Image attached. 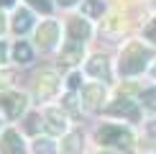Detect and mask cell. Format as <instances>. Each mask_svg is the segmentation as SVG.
<instances>
[{
  "mask_svg": "<svg viewBox=\"0 0 156 154\" xmlns=\"http://www.w3.org/2000/svg\"><path fill=\"white\" fill-rule=\"evenodd\" d=\"M31 5H34V8H38L41 13H51V3L49 0H28Z\"/></svg>",
  "mask_w": 156,
  "mask_h": 154,
  "instance_id": "obj_18",
  "label": "cell"
},
{
  "mask_svg": "<svg viewBox=\"0 0 156 154\" xmlns=\"http://www.w3.org/2000/svg\"><path fill=\"white\" fill-rule=\"evenodd\" d=\"M144 34H146V38H148V41H154V44H156V18L146 26V31H144Z\"/></svg>",
  "mask_w": 156,
  "mask_h": 154,
  "instance_id": "obj_19",
  "label": "cell"
},
{
  "mask_svg": "<svg viewBox=\"0 0 156 154\" xmlns=\"http://www.w3.org/2000/svg\"><path fill=\"white\" fill-rule=\"evenodd\" d=\"M0 108H3L10 118H16V116H21V111L26 108V98H23V95H18V93L3 95V98H0Z\"/></svg>",
  "mask_w": 156,
  "mask_h": 154,
  "instance_id": "obj_3",
  "label": "cell"
},
{
  "mask_svg": "<svg viewBox=\"0 0 156 154\" xmlns=\"http://www.w3.org/2000/svg\"><path fill=\"white\" fill-rule=\"evenodd\" d=\"M148 131H151V134H156V121H151V126H148Z\"/></svg>",
  "mask_w": 156,
  "mask_h": 154,
  "instance_id": "obj_21",
  "label": "cell"
},
{
  "mask_svg": "<svg viewBox=\"0 0 156 154\" xmlns=\"http://www.w3.org/2000/svg\"><path fill=\"white\" fill-rule=\"evenodd\" d=\"M82 59V41H72L67 49H64V62L67 64H74Z\"/></svg>",
  "mask_w": 156,
  "mask_h": 154,
  "instance_id": "obj_11",
  "label": "cell"
},
{
  "mask_svg": "<svg viewBox=\"0 0 156 154\" xmlns=\"http://www.w3.org/2000/svg\"><path fill=\"white\" fill-rule=\"evenodd\" d=\"M82 98L90 103V105H100L102 98H105V87L100 85V82H95V85H87L82 87Z\"/></svg>",
  "mask_w": 156,
  "mask_h": 154,
  "instance_id": "obj_5",
  "label": "cell"
},
{
  "mask_svg": "<svg viewBox=\"0 0 156 154\" xmlns=\"http://www.w3.org/2000/svg\"><path fill=\"white\" fill-rule=\"evenodd\" d=\"M72 3H77V0H62V5H72Z\"/></svg>",
  "mask_w": 156,
  "mask_h": 154,
  "instance_id": "obj_23",
  "label": "cell"
},
{
  "mask_svg": "<svg viewBox=\"0 0 156 154\" xmlns=\"http://www.w3.org/2000/svg\"><path fill=\"white\" fill-rule=\"evenodd\" d=\"M108 113H113V116H126L128 121H138V108H136V103H131L128 98L115 100V105H110Z\"/></svg>",
  "mask_w": 156,
  "mask_h": 154,
  "instance_id": "obj_4",
  "label": "cell"
},
{
  "mask_svg": "<svg viewBox=\"0 0 156 154\" xmlns=\"http://www.w3.org/2000/svg\"><path fill=\"white\" fill-rule=\"evenodd\" d=\"M0 31H3V16H0Z\"/></svg>",
  "mask_w": 156,
  "mask_h": 154,
  "instance_id": "obj_25",
  "label": "cell"
},
{
  "mask_svg": "<svg viewBox=\"0 0 156 154\" xmlns=\"http://www.w3.org/2000/svg\"><path fill=\"white\" fill-rule=\"evenodd\" d=\"M13 54H16V59L21 62V64L31 62V49H28V44H26V41H18L16 49H13Z\"/></svg>",
  "mask_w": 156,
  "mask_h": 154,
  "instance_id": "obj_15",
  "label": "cell"
},
{
  "mask_svg": "<svg viewBox=\"0 0 156 154\" xmlns=\"http://www.w3.org/2000/svg\"><path fill=\"white\" fill-rule=\"evenodd\" d=\"M56 41V23H46L38 28V44H41L44 49H51Z\"/></svg>",
  "mask_w": 156,
  "mask_h": 154,
  "instance_id": "obj_7",
  "label": "cell"
},
{
  "mask_svg": "<svg viewBox=\"0 0 156 154\" xmlns=\"http://www.w3.org/2000/svg\"><path fill=\"white\" fill-rule=\"evenodd\" d=\"M3 57H5V46L0 44V62H3Z\"/></svg>",
  "mask_w": 156,
  "mask_h": 154,
  "instance_id": "obj_22",
  "label": "cell"
},
{
  "mask_svg": "<svg viewBox=\"0 0 156 154\" xmlns=\"http://www.w3.org/2000/svg\"><path fill=\"white\" fill-rule=\"evenodd\" d=\"M141 100H144V105H146V108H151V111H156V87L146 90V93L141 95Z\"/></svg>",
  "mask_w": 156,
  "mask_h": 154,
  "instance_id": "obj_17",
  "label": "cell"
},
{
  "mask_svg": "<svg viewBox=\"0 0 156 154\" xmlns=\"http://www.w3.org/2000/svg\"><path fill=\"white\" fill-rule=\"evenodd\" d=\"M46 121H49V131H51V134H62L64 128H67L64 116H62L59 111H49V113H46Z\"/></svg>",
  "mask_w": 156,
  "mask_h": 154,
  "instance_id": "obj_10",
  "label": "cell"
},
{
  "mask_svg": "<svg viewBox=\"0 0 156 154\" xmlns=\"http://www.w3.org/2000/svg\"><path fill=\"white\" fill-rule=\"evenodd\" d=\"M67 108H69V111H74V113H77V105H74V95H69V98H67Z\"/></svg>",
  "mask_w": 156,
  "mask_h": 154,
  "instance_id": "obj_20",
  "label": "cell"
},
{
  "mask_svg": "<svg viewBox=\"0 0 156 154\" xmlns=\"http://www.w3.org/2000/svg\"><path fill=\"white\" fill-rule=\"evenodd\" d=\"M87 72L92 75V77H97V80H108V77H110V72H108V59H105V57H95V59H90Z\"/></svg>",
  "mask_w": 156,
  "mask_h": 154,
  "instance_id": "obj_6",
  "label": "cell"
},
{
  "mask_svg": "<svg viewBox=\"0 0 156 154\" xmlns=\"http://www.w3.org/2000/svg\"><path fill=\"white\" fill-rule=\"evenodd\" d=\"M97 141L105 144V146H118V149H123L126 154L133 152V136H131V131H126V128H120V126H113V123L102 126L100 131H97Z\"/></svg>",
  "mask_w": 156,
  "mask_h": 154,
  "instance_id": "obj_2",
  "label": "cell"
},
{
  "mask_svg": "<svg viewBox=\"0 0 156 154\" xmlns=\"http://www.w3.org/2000/svg\"><path fill=\"white\" fill-rule=\"evenodd\" d=\"M154 77H156V64H154Z\"/></svg>",
  "mask_w": 156,
  "mask_h": 154,
  "instance_id": "obj_26",
  "label": "cell"
},
{
  "mask_svg": "<svg viewBox=\"0 0 156 154\" xmlns=\"http://www.w3.org/2000/svg\"><path fill=\"white\" fill-rule=\"evenodd\" d=\"M0 152H3V154H18V152H21V139H18L16 131H5Z\"/></svg>",
  "mask_w": 156,
  "mask_h": 154,
  "instance_id": "obj_8",
  "label": "cell"
},
{
  "mask_svg": "<svg viewBox=\"0 0 156 154\" xmlns=\"http://www.w3.org/2000/svg\"><path fill=\"white\" fill-rule=\"evenodd\" d=\"M80 149H82V134H69L67 141H64L62 154H77Z\"/></svg>",
  "mask_w": 156,
  "mask_h": 154,
  "instance_id": "obj_12",
  "label": "cell"
},
{
  "mask_svg": "<svg viewBox=\"0 0 156 154\" xmlns=\"http://www.w3.org/2000/svg\"><path fill=\"white\" fill-rule=\"evenodd\" d=\"M13 3V0H0V5H10Z\"/></svg>",
  "mask_w": 156,
  "mask_h": 154,
  "instance_id": "obj_24",
  "label": "cell"
},
{
  "mask_svg": "<svg viewBox=\"0 0 156 154\" xmlns=\"http://www.w3.org/2000/svg\"><path fill=\"white\" fill-rule=\"evenodd\" d=\"M69 36H72L74 41L87 38V36H90V26L84 23L82 18H72V21H69Z\"/></svg>",
  "mask_w": 156,
  "mask_h": 154,
  "instance_id": "obj_9",
  "label": "cell"
},
{
  "mask_svg": "<svg viewBox=\"0 0 156 154\" xmlns=\"http://www.w3.org/2000/svg\"><path fill=\"white\" fill-rule=\"evenodd\" d=\"M102 10H105V5H102V0H87V3L82 5V13L84 16H102Z\"/></svg>",
  "mask_w": 156,
  "mask_h": 154,
  "instance_id": "obj_14",
  "label": "cell"
},
{
  "mask_svg": "<svg viewBox=\"0 0 156 154\" xmlns=\"http://www.w3.org/2000/svg\"><path fill=\"white\" fill-rule=\"evenodd\" d=\"M34 149H36V154H54V152H56V146L51 144L49 139H38Z\"/></svg>",
  "mask_w": 156,
  "mask_h": 154,
  "instance_id": "obj_16",
  "label": "cell"
},
{
  "mask_svg": "<svg viewBox=\"0 0 156 154\" xmlns=\"http://www.w3.org/2000/svg\"><path fill=\"white\" fill-rule=\"evenodd\" d=\"M151 3H156V0H151Z\"/></svg>",
  "mask_w": 156,
  "mask_h": 154,
  "instance_id": "obj_27",
  "label": "cell"
},
{
  "mask_svg": "<svg viewBox=\"0 0 156 154\" xmlns=\"http://www.w3.org/2000/svg\"><path fill=\"white\" fill-rule=\"evenodd\" d=\"M148 59H151V51L144 49L138 41H133V44H128V49L120 54V72L123 75H138V72H144Z\"/></svg>",
  "mask_w": 156,
  "mask_h": 154,
  "instance_id": "obj_1",
  "label": "cell"
},
{
  "mask_svg": "<svg viewBox=\"0 0 156 154\" xmlns=\"http://www.w3.org/2000/svg\"><path fill=\"white\" fill-rule=\"evenodd\" d=\"M28 26H31V13L28 10H18L16 21H13V28H16L18 34H23V31H28Z\"/></svg>",
  "mask_w": 156,
  "mask_h": 154,
  "instance_id": "obj_13",
  "label": "cell"
}]
</instances>
